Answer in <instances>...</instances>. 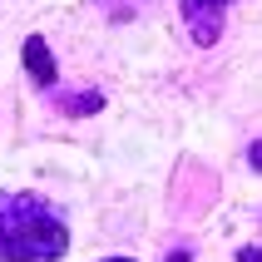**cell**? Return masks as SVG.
<instances>
[{
    "label": "cell",
    "instance_id": "5b68a950",
    "mask_svg": "<svg viewBox=\"0 0 262 262\" xmlns=\"http://www.w3.org/2000/svg\"><path fill=\"white\" fill-rule=\"evenodd\" d=\"M99 5H104V15H114V20H124V15L139 10V0H99Z\"/></svg>",
    "mask_w": 262,
    "mask_h": 262
},
{
    "label": "cell",
    "instance_id": "7a4b0ae2",
    "mask_svg": "<svg viewBox=\"0 0 262 262\" xmlns=\"http://www.w3.org/2000/svg\"><path fill=\"white\" fill-rule=\"evenodd\" d=\"M228 5H233V0H183V20H188V35H193L198 45H218Z\"/></svg>",
    "mask_w": 262,
    "mask_h": 262
},
{
    "label": "cell",
    "instance_id": "3957f363",
    "mask_svg": "<svg viewBox=\"0 0 262 262\" xmlns=\"http://www.w3.org/2000/svg\"><path fill=\"white\" fill-rule=\"evenodd\" d=\"M20 59H25L30 79H35L40 89H55L59 84V64H55V55H50V45H45V35H30V40L20 45Z\"/></svg>",
    "mask_w": 262,
    "mask_h": 262
},
{
    "label": "cell",
    "instance_id": "6da1fadb",
    "mask_svg": "<svg viewBox=\"0 0 262 262\" xmlns=\"http://www.w3.org/2000/svg\"><path fill=\"white\" fill-rule=\"evenodd\" d=\"M70 252V223L40 193H0V262H55Z\"/></svg>",
    "mask_w": 262,
    "mask_h": 262
},
{
    "label": "cell",
    "instance_id": "277c9868",
    "mask_svg": "<svg viewBox=\"0 0 262 262\" xmlns=\"http://www.w3.org/2000/svg\"><path fill=\"white\" fill-rule=\"evenodd\" d=\"M59 114H70V119H79V114H99L104 109V94L99 89H84V94H59Z\"/></svg>",
    "mask_w": 262,
    "mask_h": 262
},
{
    "label": "cell",
    "instance_id": "52a82bcc",
    "mask_svg": "<svg viewBox=\"0 0 262 262\" xmlns=\"http://www.w3.org/2000/svg\"><path fill=\"white\" fill-rule=\"evenodd\" d=\"M237 262H262V248H243V252H237Z\"/></svg>",
    "mask_w": 262,
    "mask_h": 262
},
{
    "label": "cell",
    "instance_id": "9c48e42d",
    "mask_svg": "<svg viewBox=\"0 0 262 262\" xmlns=\"http://www.w3.org/2000/svg\"><path fill=\"white\" fill-rule=\"evenodd\" d=\"M109 262H134V257H109Z\"/></svg>",
    "mask_w": 262,
    "mask_h": 262
},
{
    "label": "cell",
    "instance_id": "ba28073f",
    "mask_svg": "<svg viewBox=\"0 0 262 262\" xmlns=\"http://www.w3.org/2000/svg\"><path fill=\"white\" fill-rule=\"evenodd\" d=\"M168 262H193V257H188V248H178V252H168Z\"/></svg>",
    "mask_w": 262,
    "mask_h": 262
},
{
    "label": "cell",
    "instance_id": "8992f818",
    "mask_svg": "<svg viewBox=\"0 0 262 262\" xmlns=\"http://www.w3.org/2000/svg\"><path fill=\"white\" fill-rule=\"evenodd\" d=\"M248 163H252V168H257V173H262V139H257V144L248 148Z\"/></svg>",
    "mask_w": 262,
    "mask_h": 262
}]
</instances>
